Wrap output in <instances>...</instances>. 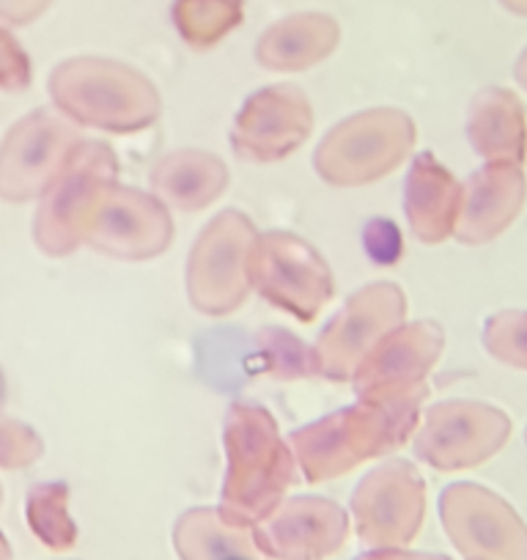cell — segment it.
<instances>
[{"label": "cell", "instance_id": "30bf717a", "mask_svg": "<svg viewBox=\"0 0 527 560\" xmlns=\"http://www.w3.org/2000/svg\"><path fill=\"white\" fill-rule=\"evenodd\" d=\"M78 124L58 110H34L0 140V198L25 203L42 198L83 143Z\"/></svg>", "mask_w": 527, "mask_h": 560}, {"label": "cell", "instance_id": "f546056e", "mask_svg": "<svg viewBox=\"0 0 527 560\" xmlns=\"http://www.w3.org/2000/svg\"><path fill=\"white\" fill-rule=\"evenodd\" d=\"M514 78H516V83H519L522 89L527 91V47L519 52V58H516V63H514Z\"/></svg>", "mask_w": 527, "mask_h": 560}, {"label": "cell", "instance_id": "d6986e66", "mask_svg": "<svg viewBox=\"0 0 527 560\" xmlns=\"http://www.w3.org/2000/svg\"><path fill=\"white\" fill-rule=\"evenodd\" d=\"M467 140L483 163H525L527 118L519 96L500 85L478 91L467 107Z\"/></svg>", "mask_w": 527, "mask_h": 560}, {"label": "cell", "instance_id": "ffe728a7", "mask_svg": "<svg viewBox=\"0 0 527 560\" xmlns=\"http://www.w3.org/2000/svg\"><path fill=\"white\" fill-rule=\"evenodd\" d=\"M229 168L223 160L203 149H176L149 171L152 196L176 212H201L229 190Z\"/></svg>", "mask_w": 527, "mask_h": 560}, {"label": "cell", "instance_id": "1f68e13d", "mask_svg": "<svg viewBox=\"0 0 527 560\" xmlns=\"http://www.w3.org/2000/svg\"><path fill=\"white\" fill-rule=\"evenodd\" d=\"M12 544H9V538L0 533V560H12Z\"/></svg>", "mask_w": 527, "mask_h": 560}, {"label": "cell", "instance_id": "83f0119b", "mask_svg": "<svg viewBox=\"0 0 527 560\" xmlns=\"http://www.w3.org/2000/svg\"><path fill=\"white\" fill-rule=\"evenodd\" d=\"M52 7V0H0V23L28 25Z\"/></svg>", "mask_w": 527, "mask_h": 560}, {"label": "cell", "instance_id": "8fae6325", "mask_svg": "<svg viewBox=\"0 0 527 560\" xmlns=\"http://www.w3.org/2000/svg\"><path fill=\"white\" fill-rule=\"evenodd\" d=\"M253 289L278 311L300 322H314L332 300L330 264L303 236L292 231L258 234L253 256Z\"/></svg>", "mask_w": 527, "mask_h": 560}, {"label": "cell", "instance_id": "603a6c76", "mask_svg": "<svg viewBox=\"0 0 527 560\" xmlns=\"http://www.w3.org/2000/svg\"><path fill=\"white\" fill-rule=\"evenodd\" d=\"M176 31L192 50H209L245 20L242 0H174L171 9Z\"/></svg>", "mask_w": 527, "mask_h": 560}, {"label": "cell", "instance_id": "4316f807", "mask_svg": "<svg viewBox=\"0 0 527 560\" xmlns=\"http://www.w3.org/2000/svg\"><path fill=\"white\" fill-rule=\"evenodd\" d=\"M34 80L28 52L17 42V36L9 31L7 23H0V89L3 91H25Z\"/></svg>", "mask_w": 527, "mask_h": 560}, {"label": "cell", "instance_id": "d4e9b609", "mask_svg": "<svg viewBox=\"0 0 527 560\" xmlns=\"http://www.w3.org/2000/svg\"><path fill=\"white\" fill-rule=\"evenodd\" d=\"M483 349L497 363L527 371V311H497L483 322Z\"/></svg>", "mask_w": 527, "mask_h": 560}, {"label": "cell", "instance_id": "7c38bea8", "mask_svg": "<svg viewBox=\"0 0 527 560\" xmlns=\"http://www.w3.org/2000/svg\"><path fill=\"white\" fill-rule=\"evenodd\" d=\"M440 522L465 560H527V525L511 503L481 483L445 487Z\"/></svg>", "mask_w": 527, "mask_h": 560}, {"label": "cell", "instance_id": "ba28073f", "mask_svg": "<svg viewBox=\"0 0 527 560\" xmlns=\"http://www.w3.org/2000/svg\"><path fill=\"white\" fill-rule=\"evenodd\" d=\"M511 438V420L503 409L483 401L434 404L423 412V423L415 429L418 459L440 472L472 470L503 451Z\"/></svg>", "mask_w": 527, "mask_h": 560}, {"label": "cell", "instance_id": "e575fe53", "mask_svg": "<svg viewBox=\"0 0 527 560\" xmlns=\"http://www.w3.org/2000/svg\"><path fill=\"white\" fill-rule=\"evenodd\" d=\"M525 448H527V429H525Z\"/></svg>", "mask_w": 527, "mask_h": 560}, {"label": "cell", "instance_id": "4dcf8cb0", "mask_svg": "<svg viewBox=\"0 0 527 560\" xmlns=\"http://www.w3.org/2000/svg\"><path fill=\"white\" fill-rule=\"evenodd\" d=\"M500 7L508 9L511 14H519V18H527V0H500Z\"/></svg>", "mask_w": 527, "mask_h": 560}, {"label": "cell", "instance_id": "4fadbf2b", "mask_svg": "<svg viewBox=\"0 0 527 560\" xmlns=\"http://www.w3.org/2000/svg\"><path fill=\"white\" fill-rule=\"evenodd\" d=\"M174 242V218L152 192L138 187H105L85 229V245L121 261H149L163 256Z\"/></svg>", "mask_w": 527, "mask_h": 560}, {"label": "cell", "instance_id": "2e32d148", "mask_svg": "<svg viewBox=\"0 0 527 560\" xmlns=\"http://www.w3.org/2000/svg\"><path fill=\"white\" fill-rule=\"evenodd\" d=\"M445 349L437 322L421 319L401 325L382 338L352 376L358 401H390L426 385L429 371Z\"/></svg>", "mask_w": 527, "mask_h": 560}, {"label": "cell", "instance_id": "8992f818", "mask_svg": "<svg viewBox=\"0 0 527 560\" xmlns=\"http://www.w3.org/2000/svg\"><path fill=\"white\" fill-rule=\"evenodd\" d=\"M118 176V158L102 140H83L67 168L42 192L34 242L45 256L67 258L85 245V229L102 192Z\"/></svg>", "mask_w": 527, "mask_h": 560}, {"label": "cell", "instance_id": "5bb4252c", "mask_svg": "<svg viewBox=\"0 0 527 560\" xmlns=\"http://www.w3.org/2000/svg\"><path fill=\"white\" fill-rule=\"evenodd\" d=\"M314 129V107L300 85L281 83L247 96L231 127V147L247 163H281Z\"/></svg>", "mask_w": 527, "mask_h": 560}, {"label": "cell", "instance_id": "3957f363", "mask_svg": "<svg viewBox=\"0 0 527 560\" xmlns=\"http://www.w3.org/2000/svg\"><path fill=\"white\" fill-rule=\"evenodd\" d=\"M47 89L61 116L102 132H141L163 113V100L152 80L113 58L80 56L61 61L52 69Z\"/></svg>", "mask_w": 527, "mask_h": 560}, {"label": "cell", "instance_id": "5b68a950", "mask_svg": "<svg viewBox=\"0 0 527 560\" xmlns=\"http://www.w3.org/2000/svg\"><path fill=\"white\" fill-rule=\"evenodd\" d=\"M256 245V225L239 209L209 220L187 258V298L198 314L229 316L247 303Z\"/></svg>", "mask_w": 527, "mask_h": 560}, {"label": "cell", "instance_id": "836d02e7", "mask_svg": "<svg viewBox=\"0 0 527 560\" xmlns=\"http://www.w3.org/2000/svg\"><path fill=\"white\" fill-rule=\"evenodd\" d=\"M0 505H3V487H0Z\"/></svg>", "mask_w": 527, "mask_h": 560}, {"label": "cell", "instance_id": "52a82bcc", "mask_svg": "<svg viewBox=\"0 0 527 560\" xmlns=\"http://www.w3.org/2000/svg\"><path fill=\"white\" fill-rule=\"evenodd\" d=\"M407 298L396 283L358 289L319 332L311 349V369L332 382H352L376 343L405 325Z\"/></svg>", "mask_w": 527, "mask_h": 560}, {"label": "cell", "instance_id": "484cf974", "mask_svg": "<svg viewBox=\"0 0 527 560\" xmlns=\"http://www.w3.org/2000/svg\"><path fill=\"white\" fill-rule=\"evenodd\" d=\"M45 456V440L23 420L0 415V470H23Z\"/></svg>", "mask_w": 527, "mask_h": 560}, {"label": "cell", "instance_id": "ac0fdd59", "mask_svg": "<svg viewBox=\"0 0 527 560\" xmlns=\"http://www.w3.org/2000/svg\"><path fill=\"white\" fill-rule=\"evenodd\" d=\"M459 201L461 185L456 176L432 152L418 154L405 182V214L412 236L423 245H443L450 240Z\"/></svg>", "mask_w": 527, "mask_h": 560}, {"label": "cell", "instance_id": "d6a6232c", "mask_svg": "<svg viewBox=\"0 0 527 560\" xmlns=\"http://www.w3.org/2000/svg\"><path fill=\"white\" fill-rule=\"evenodd\" d=\"M7 404V380H3V371H0V409Z\"/></svg>", "mask_w": 527, "mask_h": 560}, {"label": "cell", "instance_id": "277c9868", "mask_svg": "<svg viewBox=\"0 0 527 560\" xmlns=\"http://www.w3.org/2000/svg\"><path fill=\"white\" fill-rule=\"evenodd\" d=\"M415 121L399 107H371L338 121L314 152V171L332 187L385 179L415 149Z\"/></svg>", "mask_w": 527, "mask_h": 560}, {"label": "cell", "instance_id": "9a60e30c", "mask_svg": "<svg viewBox=\"0 0 527 560\" xmlns=\"http://www.w3.org/2000/svg\"><path fill=\"white\" fill-rule=\"evenodd\" d=\"M250 530L270 560H325L341 552L352 522L336 500L308 494L286 498Z\"/></svg>", "mask_w": 527, "mask_h": 560}, {"label": "cell", "instance_id": "9c48e42d", "mask_svg": "<svg viewBox=\"0 0 527 560\" xmlns=\"http://www.w3.org/2000/svg\"><path fill=\"white\" fill-rule=\"evenodd\" d=\"M349 511L363 547L407 549L426 516V481L412 462L390 459L363 476Z\"/></svg>", "mask_w": 527, "mask_h": 560}, {"label": "cell", "instance_id": "6da1fadb", "mask_svg": "<svg viewBox=\"0 0 527 560\" xmlns=\"http://www.w3.org/2000/svg\"><path fill=\"white\" fill-rule=\"evenodd\" d=\"M429 387L390 401H358L292 432L289 445L311 483L336 481L354 467L390 456L415 434Z\"/></svg>", "mask_w": 527, "mask_h": 560}, {"label": "cell", "instance_id": "44dd1931", "mask_svg": "<svg viewBox=\"0 0 527 560\" xmlns=\"http://www.w3.org/2000/svg\"><path fill=\"white\" fill-rule=\"evenodd\" d=\"M341 42V28L330 14L303 12L283 18L256 42V61L270 72H305L327 61Z\"/></svg>", "mask_w": 527, "mask_h": 560}, {"label": "cell", "instance_id": "7402d4cb", "mask_svg": "<svg viewBox=\"0 0 527 560\" xmlns=\"http://www.w3.org/2000/svg\"><path fill=\"white\" fill-rule=\"evenodd\" d=\"M174 549L179 560H270L250 527L229 525L218 509L185 511L174 525Z\"/></svg>", "mask_w": 527, "mask_h": 560}, {"label": "cell", "instance_id": "7a4b0ae2", "mask_svg": "<svg viewBox=\"0 0 527 560\" xmlns=\"http://www.w3.org/2000/svg\"><path fill=\"white\" fill-rule=\"evenodd\" d=\"M225 478L220 516L229 525L253 527L286 500L297 481V459L278 423L258 404H231L223 420Z\"/></svg>", "mask_w": 527, "mask_h": 560}, {"label": "cell", "instance_id": "e0dca14e", "mask_svg": "<svg viewBox=\"0 0 527 560\" xmlns=\"http://www.w3.org/2000/svg\"><path fill=\"white\" fill-rule=\"evenodd\" d=\"M527 201V179L522 165L487 163L461 185L454 236L461 245H487L497 240Z\"/></svg>", "mask_w": 527, "mask_h": 560}, {"label": "cell", "instance_id": "f1b7e54d", "mask_svg": "<svg viewBox=\"0 0 527 560\" xmlns=\"http://www.w3.org/2000/svg\"><path fill=\"white\" fill-rule=\"evenodd\" d=\"M354 560H450L437 552H412V549H368Z\"/></svg>", "mask_w": 527, "mask_h": 560}, {"label": "cell", "instance_id": "cb8c5ba5", "mask_svg": "<svg viewBox=\"0 0 527 560\" xmlns=\"http://www.w3.org/2000/svg\"><path fill=\"white\" fill-rule=\"evenodd\" d=\"M25 520L34 536L56 552H67L78 544V525L69 514L67 483H36L25 500Z\"/></svg>", "mask_w": 527, "mask_h": 560}]
</instances>
